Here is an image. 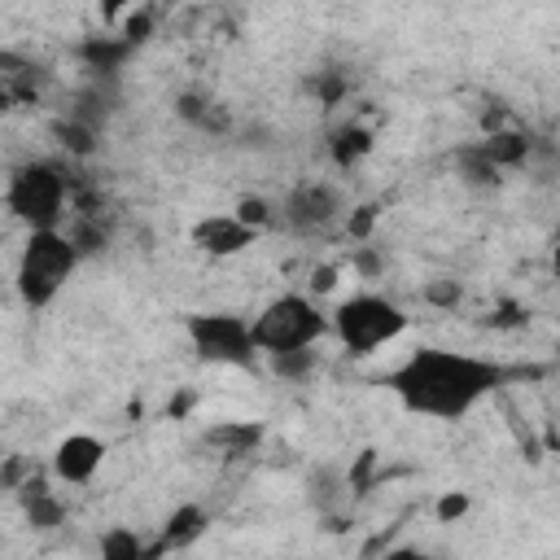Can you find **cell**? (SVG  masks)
<instances>
[{
    "mask_svg": "<svg viewBox=\"0 0 560 560\" xmlns=\"http://www.w3.org/2000/svg\"><path fill=\"white\" fill-rule=\"evenodd\" d=\"M57 136L70 153H92L96 149V131L83 122V118H70V122H57Z\"/></svg>",
    "mask_w": 560,
    "mask_h": 560,
    "instance_id": "obj_19",
    "label": "cell"
},
{
    "mask_svg": "<svg viewBox=\"0 0 560 560\" xmlns=\"http://www.w3.org/2000/svg\"><path fill=\"white\" fill-rule=\"evenodd\" d=\"M372 131L363 127V122H346V127H337L332 131V140H328V153H332V162L341 166V171H350V166H359L368 153H372Z\"/></svg>",
    "mask_w": 560,
    "mask_h": 560,
    "instance_id": "obj_14",
    "label": "cell"
},
{
    "mask_svg": "<svg viewBox=\"0 0 560 560\" xmlns=\"http://www.w3.org/2000/svg\"><path fill=\"white\" fill-rule=\"evenodd\" d=\"M459 179L464 184H472V188H494L499 179H503V166H494L486 153H481V144H468V149H459Z\"/></svg>",
    "mask_w": 560,
    "mask_h": 560,
    "instance_id": "obj_16",
    "label": "cell"
},
{
    "mask_svg": "<svg viewBox=\"0 0 560 560\" xmlns=\"http://www.w3.org/2000/svg\"><path fill=\"white\" fill-rule=\"evenodd\" d=\"M433 512H438V521H442V525H451V521H459V516L468 512V494H464V490H446V494L438 499V508H433Z\"/></svg>",
    "mask_w": 560,
    "mask_h": 560,
    "instance_id": "obj_22",
    "label": "cell"
},
{
    "mask_svg": "<svg viewBox=\"0 0 560 560\" xmlns=\"http://www.w3.org/2000/svg\"><path fill=\"white\" fill-rule=\"evenodd\" d=\"M122 35L140 48V44L153 35V13H144V9H140V13H127V18H122Z\"/></svg>",
    "mask_w": 560,
    "mask_h": 560,
    "instance_id": "obj_23",
    "label": "cell"
},
{
    "mask_svg": "<svg viewBox=\"0 0 560 560\" xmlns=\"http://www.w3.org/2000/svg\"><path fill=\"white\" fill-rule=\"evenodd\" d=\"M206 442L219 446L223 455H245L262 442V424L258 420H223V424L206 429Z\"/></svg>",
    "mask_w": 560,
    "mask_h": 560,
    "instance_id": "obj_15",
    "label": "cell"
},
{
    "mask_svg": "<svg viewBox=\"0 0 560 560\" xmlns=\"http://www.w3.org/2000/svg\"><path fill=\"white\" fill-rule=\"evenodd\" d=\"M96 13H101L105 26H114V22H122L131 13V0H96Z\"/></svg>",
    "mask_w": 560,
    "mask_h": 560,
    "instance_id": "obj_25",
    "label": "cell"
},
{
    "mask_svg": "<svg viewBox=\"0 0 560 560\" xmlns=\"http://www.w3.org/2000/svg\"><path fill=\"white\" fill-rule=\"evenodd\" d=\"M372 223H376V206H359V210L350 214V236H354V241H368V236H372Z\"/></svg>",
    "mask_w": 560,
    "mask_h": 560,
    "instance_id": "obj_24",
    "label": "cell"
},
{
    "mask_svg": "<svg viewBox=\"0 0 560 560\" xmlns=\"http://www.w3.org/2000/svg\"><path fill=\"white\" fill-rule=\"evenodd\" d=\"M249 324H254L258 354L315 346L319 337L332 332V315H324L315 306V298H306V293H280V298H271Z\"/></svg>",
    "mask_w": 560,
    "mask_h": 560,
    "instance_id": "obj_4",
    "label": "cell"
},
{
    "mask_svg": "<svg viewBox=\"0 0 560 560\" xmlns=\"http://www.w3.org/2000/svg\"><path fill=\"white\" fill-rule=\"evenodd\" d=\"M192 350L201 363H223V368H249L254 354H258V341H254V324H245L241 315L232 311H197L188 315L184 324Z\"/></svg>",
    "mask_w": 560,
    "mask_h": 560,
    "instance_id": "obj_6",
    "label": "cell"
},
{
    "mask_svg": "<svg viewBox=\"0 0 560 560\" xmlns=\"http://www.w3.org/2000/svg\"><path fill=\"white\" fill-rule=\"evenodd\" d=\"M206 525H210V516H206V508H201V503H179V508L166 516V525H162V538L149 547V556H162V551H184V547H192V542L206 534Z\"/></svg>",
    "mask_w": 560,
    "mask_h": 560,
    "instance_id": "obj_10",
    "label": "cell"
},
{
    "mask_svg": "<svg viewBox=\"0 0 560 560\" xmlns=\"http://www.w3.org/2000/svg\"><path fill=\"white\" fill-rule=\"evenodd\" d=\"M556 267H560V228H556Z\"/></svg>",
    "mask_w": 560,
    "mask_h": 560,
    "instance_id": "obj_29",
    "label": "cell"
},
{
    "mask_svg": "<svg viewBox=\"0 0 560 560\" xmlns=\"http://www.w3.org/2000/svg\"><path fill=\"white\" fill-rule=\"evenodd\" d=\"M508 381V372L494 359L481 354H464V350H446V346H420L411 350L389 376V394L411 411V416H429V420H464L468 411H477L499 385Z\"/></svg>",
    "mask_w": 560,
    "mask_h": 560,
    "instance_id": "obj_1",
    "label": "cell"
},
{
    "mask_svg": "<svg viewBox=\"0 0 560 560\" xmlns=\"http://www.w3.org/2000/svg\"><path fill=\"white\" fill-rule=\"evenodd\" d=\"M341 92H346V79H341V74H324V79H319V101H324V105H337Z\"/></svg>",
    "mask_w": 560,
    "mask_h": 560,
    "instance_id": "obj_26",
    "label": "cell"
},
{
    "mask_svg": "<svg viewBox=\"0 0 560 560\" xmlns=\"http://www.w3.org/2000/svg\"><path fill=\"white\" fill-rule=\"evenodd\" d=\"M477 144H481V153H486L494 166H503V171H512V166H521V162L529 158V136H525V131H512V127H490Z\"/></svg>",
    "mask_w": 560,
    "mask_h": 560,
    "instance_id": "obj_13",
    "label": "cell"
},
{
    "mask_svg": "<svg viewBox=\"0 0 560 560\" xmlns=\"http://www.w3.org/2000/svg\"><path fill=\"white\" fill-rule=\"evenodd\" d=\"M4 201L13 219H22L26 228H57L70 201V184L52 162H26L9 175Z\"/></svg>",
    "mask_w": 560,
    "mask_h": 560,
    "instance_id": "obj_5",
    "label": "cell"
},
{
    "mask_svg": "<svg viewBox=\"0 0 560 560\" xmlns=\"http://www.w3.org/2000/svg\"><path fill=\"white\" fill-rule=\"evenodd\" d=\"M311 289H315V293H328V289H337V267H319V271L311 276Z\"/></svg>",
    "mask_w": 560,
    "mask_h": 560,
    "instance_id": "obj_28",
    "label": "cell"
},
{
    "mask_svg": "<svg viewBox=\"0 0 560 560\" xmlns=\"http://www.w3.org/2000/svg\"><path fill=\"white\" fill-rule=\"evenodd\" d=\"M79 245L61 228H31L18 254V293L31 311H44L79 267Z\"/></svg>",
    "mask_w": 560,
    "mask_h": 560,
    "instance_id": "obj_2",
    "label": "cell"
},
{
    "mask_svg": "<svg viewBox=\"0 0 560 560\" xmlns=\"http://www.w3.org/2000/svg\"><path fill=\"white\" fill-rule=\"evenodd\" d=\"M407 332V311L385 293H350L332 306V337L346 354L368 359Z\"/></svg>",
    "mask_w": 560,
    "mask_h": 560,
    "instance_id": "obj_3",
    "label": "cell"
},
{
    "mask_svg": "<svg viewBox=\"0 0 560 560\" xmlns=\"http://www.w3.org/2000/svg\"><path fill=\"white\" fill-rule=\"evenodd\" d=\"M354 267H359L363 276H376V271H381L385 262H381V258H376V254H372L368 245H359V249H354Z\"/></svg>",
    "mask_w": 560,
    "mask_h": 560,
    "instance_id": "obj_27",
    "label": "cell"
},
{
    "mask_svg": "<svg viewBox=\"0 0 560 560\" xmlns=\"http://www.w3.org/2000/svg\"><path fill=\"white\" fill-rule=\"evenodd\" d=\"M232 214H241V219H245V223H249V228H258V232H262V228H267V223H271V206H267V201H262V197H241V201H236V210H232Z\"/></svg>",
    "mask_w": 560,
    "mask_h": 560,
    "instance_id": "obj_21",
    "label": "cell"
},
{
    "mask_svg": "<svg viewBox=\"0 0 560 560\" xmlns=\"http://www.w3.org/2000/svg\"><path fill=\"white\" fill-rule=\"evenodd\" d=\"M131 52H136V44L118 31V35H88L83 44H79V57L88 61V70H96V74H118L127 61H131Z\"/></svg>",
    "mask_w": 560,
    "mask_h": 560,
    "instance_id": "obj_11",
    "label": "cell"
},
{
    "mask_svg": "<svg viewBox=\"0 0 560 560\" xmlns=\"http://www.w3.org/2000/svg\"><path fill=\"white\" fill-rule=\"evenodd\" d=\"M341 214V192L324 179H311V184H298L284 206H280V219L293 228V232H315V228H328L332 219Z\"/></svg>",
    "mask_w": 560,
    "mask_h": 560,
    "instance_id": "obj_7",
    "label": "cell"
},
{
    "mask_svg": "<svg viewBox=\"0 0 560 560\" xmlns=\"http://www.w3.org/2000/svg\"><path fill=\"white\" fill-rule=\"evenodd\" d=\"M101 556H105V560H140V556H149V547H144L131 529H109V534L101 538Z\"/></svg>",
    "mask_w": 560,
    "mask_h": 560,
    "instance_id": "obj_18",
    "label": "cell"
},
{
    "mask_svg": "<svg viewBox=\"0 0 560 560\" xmlns=\"http://www.w3.org/2000/svg\"><path fill=\"white\" fill-rule=\"evenodd\" d=\"M105 464V442L96 433H66L52 446V477L66 486H88Z\"/></svg>",
    "mask_w": 560,
    "mask_h": 560,
    "instance_id": "obj_8",
    "label": "cell"
},
{
    "mask_svg": "<svg viewBox=\"0 0 560 560\" xmlns=\"http://www.w3.org/2000/svg\"><path fill=\"white\" fill-rule=\"evenodd\" d=\"M18 494H22V508H26V521L35 525V529H57L61 521H66V503L44 486V481H22L18 486Z\"/></svg>",
    "mask_w": 560,
    "mask_h": 560,
    "instance_id": "obj_12",
    "label": "cell"
},
{
    "mask_svg": "<svg viewBox=\"0 0 560 560\" xmlns=\"http://www.w3.org/2000/svg\"><path fill=\"white\" fill-rule=\"evenodd\" d=\"M258 241V228H249L241 214H206L192 223V245L210 258H232L245 254Z\"/></svg>",
    "mask_w": 560,
    "mask_h": 560,
    "instance_id": "obj_9",
    "label": "cell"
},
{
    "mask_svg": "<svg viewBox=\"0 0 560 560\" xmlns=\"http://www.w3.org/2000/svg\"><path fill=\"white\" fill-rule=\"evenodd\" d=\"M271 372L284 376V381H306L315 372V346H298V350H276L267 354Z\"/></svg>",
    "mask_w": 560,
    "mask_h": 560,
    "instance_id": "obj_17",
    "label": "cell"
},
{
    "mask_svg": "<svg viewBox=\"0 0 560 560\" xmlns=\"http://www.w3.org/2000/svg\"><path fill=\"white\" fill-rule=\"evenodd\" d=\"M459 298H464L459 280H446V276H438V280H429V284H424V302H433V306H455Z\"/></svg>",
    "mask_w": 560,
    "mask_h": 560,
    "instance_id": "obj_20",
    "label": "cell"
}]
</instances>
